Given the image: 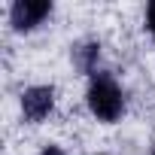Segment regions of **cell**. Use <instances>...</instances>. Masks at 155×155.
Listing matches in <instances>:
<instances>
[{
    "label": "cell",
    "mask_w": 155,
    "mask_h": 155,
    "mask_svg": "<svg viewBox=\"0 0 155 155\" xmlns=\"http://www.w3.org/2000/svg\"><path fill=\"white\" fill-rule=\"evenodd\" d=\"M88 110L97 116V122H119L125 116V91L119 85V79L107 70H97L91 79H88V91H85Z\"/></svg>",
    "instance_id": "cell-1"
},
{
    "label": "cell",
    "mask_w": 155,
    "mask_h": 155,
    "mask_svg": "<svg viewBox=\"0 0 155 155\" xmlns=\"http://www.w3.org/2000/svg\"><path fill=\"white\" fill-rule=\"evenodd\" d=\"M49 15H52V3L49 0H15L9 6V21H12L15 31H34Z\"/></svg>",
    "instance_id": "cell-2"
},
{
    "label": "cell",
    "mask_w": 155,
    "mask_h": 155,
    "mask_svg": "<svg viewBox=\"0 0 155 155\" xmlns=\"http://www.w3.org/2000/svg\"><path fill=\"white\" fill-rule=\"evenodd\" d=\"M55 110V88L52 85H31L21 91V113L28 122H43Z\"/></svg>",
    "instance_id": "cell-3"
},
{
    "label": "cell",
    "mask_w": 155,
    "mask_h": 155,
    "mask_svg": "<svg viewBox=\"0 0 155 155\" xmlns=\"http://www.w3.org/2000/svg\"><path fill=\"white\" fill-rule=\"evenodd\" d=\"M70 58H73V67L91 79V76L97 73V61H101V43H94V40H79V43L73 46Z\"/></svg>",
    "instance_id": "cell-4"
},
{
    "label": "cell",
    "mask_w": 155,
    "mask_h": 155,
    "mask_svg": "<svg viewBox=\"0 0 155 155\" xmlns=\"http://www.w3.org/2000/svg\"><path fill=\"white\" fill-rule=\"evenodd\" d=\"M146 28L155 34V3H149V6H146Z\"/></svg>",
    "instance_id": "cell-5"
},
{
    "label": "cell",
    "mask_w": 155,
    "mask_h": 155,
    "mask_svg": "<svg viewBox=\"0 0 155 155\" xmlns=\"http://www.w3.org/2000/svg\"><path fill=\"white\" fill-rule=\"evenodd\" d=\"M40 155H67V152H64L61 146H55V143H49V146H43V152H40Z\"/></svg>",
    "instance_id": "cell-6"
},
{
    "label": "cell",
    "mask_w": 155,
    "mask_h": 155,
    "mask_svg": "<svg viewBox=\"0 0 155 155\" xmlns=\"http://www.w3.org/2000/svg\"><path fill=\"white\" fill-rule=\"evenodd\" d=\"M152 155H155V149H152Z\"/></svg>",
    "instance_id": "cell-7"
}]
</instances>
